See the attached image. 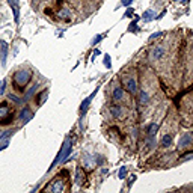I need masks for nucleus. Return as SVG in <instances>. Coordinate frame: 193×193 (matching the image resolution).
<instances>
[{
    "label": "nucleus",
    "instance_id": "nucleus-21",
    "mask_svg": "<svg viewBox=\"0 0 193 193\" xmlns=\"http://www.w3.org/2000/svg\"><path fill=\"white\" fill-rule=\"evenodd\" d=\"M118 176H119V180H124L127 176V168L125 166H122V168L119 169V172H118Z\"/></svg>",
    "mask_w": 193,
    "mask_h": 193
},
{
    "label": "nucleus",
    "instance_id": "nucleus-2",
    "mask_svg": "<svg viewBox=\"0 0 193 193\" xmlns=\"http://www.w3.org/2000/svg\"><path fill=\"white\" fill-rule=\"evenodd\" d=\"M30 79H32V73H30L29 69H20V71H17V73L14 74V77H12L15 86L20 88V89H24L26 86H27V83L30 82Z\"/></svg>",
    "mask_w": 193,
    "mask_h": 193
},
{
    "label": "nucleus",
    "instance_id": "nucleus-31",
    "mask_svg": "<svg viewBox=\"0 0 193 193\" xmlns=\"http://www.w3.org/2000/svg\"><path fill=\"white\" fill-rule=\"evenodd\" d=\"M133 3V0H121V5L122 6H130Z\"/></svg>",
    "mask_w": 193,
    "mask_h": 193
},
{
    "label": "nucleus",
    "instance_id": "nucleus-14",
    "mask_svg": "<svg viewBox=\"0 0 193 193\" xmlns=\"http://www.w3.org/2000/svg\"><path fill=\"white\" fill-rule=\"evenodd\" d=\"M112 97H113L115 101H121L124 98V89H122L121 86H116V88L113 89V92H112Z\"/></svg>",
    "mask_w": 193,
    "mask_h": 193
},
{
    "label": "nucleus",
    "instance_id": "nucleus-24",
    "mask_svg": "<svg viewBox=\"0 0 193 193\" xmlns=\"http://www.w3.org/2000/svg\"><path fill=\"white\" fill-rule=\"evenodd\" d=\"M104 67L106 68H112V59H110L109 54L104 56Z\"/></svg>",
    "mask_w": 193,
    "mask_h": 193
},
{
    "label": "nucleus",
    "instance_id": "nucleus-13",
    "mask_svg": "<svg viewBox=\"0 0 193 193\" xmlns=\"http://www.w3.org/2000/svg\"><path fill=\"white\" fill-rule=\"evenodd\" d=\"M50 190H51V192H54V193L62 192V190H63V180L58 176V178L53 181V185L50 187Z\"/></svg>",
    "mask_w": 193,
    "mask_h": 193
},
{
    "label": "nucleus",
    "instance_id": "nucleus-18",
    "mask_svg": "<svg viewBox=\"0 0 193 193\" xmlns=\"http://www.w3.org/2000/svg\"><path fill=\"white\" fill-rule=\"evenodd\" d=\"M170 145H172V136L165 135L161 137V146H163V148H169Z\"/></svg>",
    "mask_w": 193,
    "mask_h": 193
},
{
    "label": "nucleus",
    "instance_id": "nucleus-6",
    "mask_svg": "<svg viewBox=\"0 0 193 193\" xmlns=\"http://www.w3.org/2000/svg\"><path fill=\"white\" fill-rule=\"evenodd\" d=\"M97 92H98V88L94 91L89 97H86V100H83L82 101V104H80V115H84L86 113V110H88V107L91 106V103H92V100H94V97L97 95Z\"/></svg>",
    "mask_w": 193,
    "mask_h": 193
},
{
    "label": "nucleus",
    "instance_id": "nucleus-28",
    "mask_svg": "<svg viewBox=\"0 0 193 193\" xmlns=\"http://www.w3.org/2000/svg\"><path fill=\"white\" fill-rule=\"evenodd\" d=\"M133 15H135V9H133V8H128L125 11V14H124V17H127V18L133 17Z\"/></svg>",
    "mask_w": 193,
    "mask_h": 193
},
{
    "label": "nucleus",
    "instance_id": "nucleus-37",
    "mask_svg": "<svg viewBox=\"0 0 193 193\" xmlns=\"http://www.w3.org/2000/svg\"><path fill=\"white\" fill-rule=\"evenodd\" d=\"M0 84H2V83H0Z\"/></svg>",
    "mask_w": 193,
    "mask_h": 193
},
{
    "label": "nucleus",
    "instance_id": "nucleus-3",
    "mask_svg": "<svg viewBox=\"0 0 193 193\" xmlns=\"http://www.w3.org/2000/svg\"><path fill=\"white\" fill-rule=\"evenodd\" d=\"M12 116H14V113L8 103H0V122L8 124V122H11Z\"/></svg>",
    "mask_w": 193,
    "mask_h": 193
},
{
    "label": "nucleus",
    "instance_id": "nucleus-12",
    "mask_svg": "<svg viewBox=\"0 0 193 193\" xmlns=\"http://www.w3.org/2000/svg\"><path fill=\"white\" fill-rule=\"evenodd\" d=\"M109 112H110V116L115 118V119H121V118L124 116V110L121 109L119 106H112L109 109Z\"/></svg>",
    "mask_w": 193,
    "mask_h": 193
},
{
    "label": "nucleus",
    "instance_id": "nucleus-4",
    "mask_svg": "<svg viewBox=\"0 0 193 193\" xmlns=\"http://www.w3.org/2000/svg\"><path fill=\"white\" fill-rule=\"evenodd\" d=\"M8 51L9 45L5 39H0V65L6 67V59H8Z\"/></svg>",
    "mask_w": 193,
    "mask_h": 193
},
{
    "label": "nucleus",
    "instance_id": "nucleus-16",
    "mask_svg": "<svg viewBox=\"0 0 193 193\" xmlns=\"http://www.w3.org/2000/svg\"><path fill=\"white\" fill-rule=\"evenodd\" d=\"M157 131H159V124H155V122H152V124H148L146 125V133H148V136H154L157 135Z\"/></svg>",
    "mask_w": 193,
    "mask_h": 193
},
{
    "label": "nucleus",
    "instance_id": "nucleus-19",
    "mask_svg": "<svg viewBox=\"0 0 193 193\" xmlns=\"http://www.w3.org/2000/svg\"><path fill=\"white\" fill-rule=\"evenodd\" d=\"M83 165H84V168L88 169V170L92 169V160H91V157H89V154H84L83 155Z\"/></svg>",
    "mask_w": 193,
    "mask_h": 193
},
{
    "label": "nucleus",
    "instance_id": "nucleus-17",
    "mask_svg": "<svg viewBox=\"0 0 193 193\" xmlns=\"http://www.w3.org/2000/svg\"><path fill=\"white\" fill-rule=\"evenodd\" d=\"M142 18L145 20V21H151L152 18H157V14H155L154 11H151V9H148V11H145V12H143Z\"/></svg>",
    "mask_w": 193,
    "mask_h": 193
},
{
    "label": "nucleus",
    "instance_id": "nucleus-34",
    "mask_svg": "<svg viewBox=\"0 0 193 193\" xmlns=\"http://www.w3.org/2000/svg\"><path fill=\"white\" fill-rule=\"evenodd\" d=\"M98 54H101V51L95 48V50H94V58H95V56H98Z\"/></svg>",
    "mask_w": 193,
    "mask_h": 193
},
{
    "label": "nucleus",
    "instance_id": "nucleus-22",
    "mask_svg": "<svg viewBox=\"0 0 193 193\" xmlns=\"http://www.w3.org/2000/svg\"><path fill=\"white\" fill-rule=\"evenodd\" d=\"M47 95H48V91H42V92L39 94V101H38V104H42V103L45 101V98H47Z\"/></svg>",
    "mask_w": 193,
    "mask_h": 193
},
{
    "label": "nucleus",
    "instance_id": "nucleus-26",
    "mask_svg": "<svg viewBox=\"0 0 193 193\" xmlns=\"http://www.w3.org/2000/svg\"><path fill=\"white\" fill-rule=\"evenodd\" d=\"M103 161H104V159H103L101 155H98V154L94 155V163H95V165H103Z\"/></svg>",
    "mask_w": 193,
    "mask_h": 193
},
{
    "label": "nucleus",
    "instance_id": "nucleus-8",
    "mask_svg": "<svg viewBox=\"0 0 193 193\" xmlns=\"http://www.w3.org/2000/svg\"><path fill=\"white\" fill-rule=\"evenodd\" d=\"M8 3L14 12V21L18 23V20H20V2L18 0H8Z\"/></svg>",
    "mask_w": 193,
    "mask_h": 193
},
{
    "label": "nucleus",
    "instance_id": "nucleus-32",
    "mask_svg": "<svg viewBox=\"0 0 193 193\" xmlns=\"http://www.w3.org/2000/svg\"><path fill=\"white\" fill-rule=\"evenodd\" d=\"M5 88H6V82H2V84H0V95L5 94Z\"/></svg>",
    "mask_w": 193,
    "mask_h": 193
},
{
    "label": "nucleus",
    "instance_id": "nucleus-36",
    "mask_svg": "<svg viewBox=\"0 0 193 193\" xmlns=\"http://www.w3.org/2000/svg\"><path fill=\"white\" fill-rule=\"evenodd\" d=\"M190 190H193V185H190Z\"/></svg>",
    "mask_w": 193,
    "mask_h": 193
},
{
    "label": "nucleus",
    "instance_id": "nucleus-5",
    "mask_svg": "<svg viewBox=\"0 0 193 193\" xmlns=\"http://www.w3.org/2000/svg\"><path fill=\"white\" fill-rule=\"evenodd\" d=\"M192 142H193V133H184V135L180 137L178 146H180V150H184L187 146H190Z\"/></svg>",
    "mask_w": 193,
    "mask_h": 193
},
{
    "label": "nucleus",
    "instance_id": "nucleus-23",
    "mask_svg": "<svg viewBox=\"0 0 193 193\" xmlns=\"http://www.w3.org/2000/svg\"><path fill=\"white\" fill-rule=\"evenodd\" d=\"M11 135H12V131H11V130L0 131V140H3V139H6V137H11Z\"/></svg>",
    "mask_w": 193,
    "mask_h": 193
},
{
    "label": "nucleus",
    "instance_id": "nucleus-11",
    "mask_svg": "<svg viewBox=\"0 0 193 193\" xmlns=\"http://www.w3.org/2000/svg\"><path fill=\"white\" fill-rule=\"evenodd\" d=\"M125 89L130 94H136V92H137V82H136L133 77H130V79L125 82Z\"/></svg>",
    "mask_w": 193,
    "mask_h": 193
},
{
    "label": "nucleus",
    "instance_id": "nucleus-25",
    "mask_svg": "<svg viewBox=\"0 0 193 193\" xmlns=\"http://www.w3.org/2000/svg\"><path fill=\"white\" fill-rule=\"evenodd\" d=\"M137 30H139V27H137V23H136V21H133V23H131V24L128 26V32H137Z\"/></svg>",
    "mask_w": 193,
    "mask_h": 193
},
{
    "label": "nucleus",
    "instance_id": "nucleus-29",
    "mask_svg": "<svg viewBox=\"0 0 193 193\" xmlns=\"http://www.w3.org/2000/svg\"><path fill=\"white\" fill-rule=\"evenodd\" d=\"M163 36V32H155V33H152L151 36H150V41H152V39H157V38H161Z\"/></svg>",
    "mask_w": 193,
    "mask_h": 193
},
{
    "label": "nucleus",
    "instance_id": "nucleus-33",
    "mask_svg": "<svg viewBox=\"0 0 193 193\" xmlns=\"http://www.w3.org/2000/svg\"><path fill=\"white\" fill-rule=\"evenodd\" d=\"M135 181H136V175H131V176H130V180H128V187H131Z\"/></svg>",
    "mask_w": 193,
    "mask_h": 193
},
{
    "label": "nucleus",
    "instance_id": "nucleus-30",
    "mask_svg": "<svg viewBox=\"0 0 193 193\" xmlns=\"http://www.w3.org/2000/svg\"><path fill=\"white\" fill-rule=\"evenodd\" d=\"M190 159H193V152H187L185 155L181 157V161H185V160H190Z\"/></svg>",
    "mask_w": 193,
    "mask_h": 193
},
{
    "label": "nucleus",
    "instance_id": "nucleus-1",
    "mask_svg": "<svg viewBox=\"0 0 193 193\" xmlns=\"http://www.w3.org/2000/svg\"><path fill=\"white\" fill-rule=\"evenodd\" d=\"M73 143H74L73 137H67V139H65V142H63V145L60 146V150H59V152H58V155H56L54 161L51 163V166L48 168V170L54 169V166H56V165H59V163H63V161H67L68 157L71 155V151H73Z\"/></svg>",
    "mask_w": 193,
    "mask_h": 193
},
{
    "label": "nucleus",
    "instance_id": "nucleus-20",
    "mask_svg": "<svg viewBox=\"0 0 193 193\" xmlns=\"http://www.w3.org/2000/svg\"><path fill=\"white\" fill-rule=\"evenodd\" d=\"M9 146V137L6 139H3V140H0V151H3V150H6Z\"/></svg>",
    "mask_w": 193,
    "mask_h": 193
},
{
    "label": "nucleus",
    "instance_id": "nucleus-7",
    "mask_svg": "<svg viewBox=\"0 0 193 193\" xmlns=\"http://www.w3.org/2000/svg\"><path fill=\"white\" fill-rule=\"evenodd\" d=\"M32 118H33V112L29 109V107H24V109H21L20 112V115H18V119L21 121V122H29V121H32Z\"/></svg>",
    "mask_w": 193,
    "mask_h": 193
},
{
    "label": "nucleus",
    "instance_id": "nucleus-9",
    "mask_svg": "<svg viewBox=\"0 0 193 193\" xmlns=\"http://www.w3.org/2000/svg\"><path fill=\"white\" fill-rule=\"evenodd\" d=\"M165 48L161 47V45H157V47H154L151 51V58L152 60H161V59L165 58Z\"/></svg>",
    "mask_w": 193,
    "mask_h": 193
},
{
    "label": "nucleus",
    "instance_id": "nucleus-27",
    "mask_svg": "<svg viewBox=\"0 0 193 193\" xmlns=\"http://www.w3.org/2000/svg\"><path fill=\"white\" fill-rule=\"evenodd\" d=\"M103 38H104V35H95V38H94L92 41H91V44H92V45H95V44H98V42H100Z\"/></svg>",
    "mask_w": 193,
    "mask_h": 193
},
{
    "label": "nucleus",
    "instance_id": "nucleus-15",
    "mask_svg": "<svg viewBox=\"0 0 193 193\" xmlns=\"http://www.w3.org/2000/svg\"><path fill=\"white\" fill-rule=\"evenodd\" d=\"M150 103V94L146 92V91H140L139 92V104L140 106H145V104H148Z\"/></svg>",
    "mask_w": 193,
    "mask_h": 193
},
{
    "label": "nucleus",
    "instance_id": "nucleus-10",
    "mask_svg": "<svg viewBox=\"0 0 193 193\" xmlns=\"http://www.w3.org/2000/svg\"><path fill=\"white\" fill-rule=\"evenodd\" d=\"M74 181H76V184L79 185H83L86 183V174H84V170L82 168H77L76 169V176H74Z\"/></svg>",
    "mask_w": 193,
    "mask_h": 193
},
{
    "label": "nucleus",
    "instance_id": "nucleus-35",
    "mask_svg": "<svg viewBox=\"0 0 193 193\" xmlns=\"http://www.w3.org/2000/svg\"><path fill=\"white\" fill-rule=\"evenodd\" d=\"M165 14H166V9H165V11H163V12H161V14H160V15H159V17H157V18H161V17H165Z\"/></svg>",
    "mask_w": 193,
    "mask_h": 193
}]
</instances>
